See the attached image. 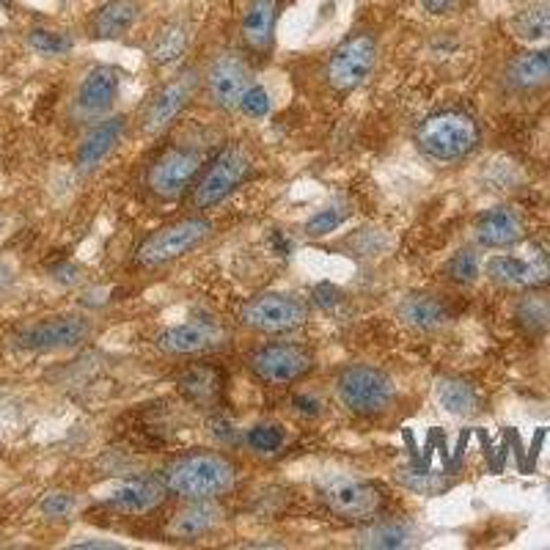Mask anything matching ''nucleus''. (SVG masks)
<instances>
[{"label":"nucleus","instance_id":"nucleus-1","mask_svg":"<svg viewBox=\"0 0 550 550\" xmlns=\"http://www.w3.org/2000/svg\"><path fill=\"white\" fill-rule=\"evenodd\" d=\"M157 476L179 501H218L237 487L240 468L223 451L193 449L174 457Z\"/></svg>","mask_w":550,"mask_h":550},{"label":"nucleus","instance_id":"nucleus-2","mask_svg":"<svg viewBox=\"0 0 550 550\" xmlns=\"http://www.w3.org/2000/svg\"><path fill=\"white\" fill-rule=\"evenodd\" d=\"M413 141L418 152L432 163L454 165L468 160L479 149L482 127L468 110L443 108L418 121Z\"/></svg>","mask_w":550,"mask_h":550},{"label":"nucleus","instance_id":"nucleus-3","mask_svg":"<svg viewBox=\"0 0 550 550\" xmlns=\"http://www.w3.org/2000/svg\"><path fill=\"white\" fill-rule=\"evenodd\" d=\"M333 394L355 418H383L394 410L396 385L391 374L372 363H347L333 377Z\"/></svg>","mask_w":550,"mask_h":550},{"label":"nucleus","instance_id":"nucleus-4","mask_svg":"<svg viewBox=\"0 0 550 550\" xmlns=\"http://www.w3.org/2000/svg\"><path fill=\"white\" fill-rule=\"evenodd\" d=\"M212 237V220L190 212L182 218L163 223L160 229L149 231L132 251V264L141 270H163L168 264L185 259L198 251Z\"/></svg>","mask_w":550,"mask_h":550},{"label":"nucleus","instance_id":"nucleus-5","mask_svg":"<svg viewBox=\"0 0 550 550\" xmlns=\"http://www.w3.org/2000/svg\"><path fill=\"white\" fill-rule=\"evenodd\" d=\"M253 171V157L242 143L223 146L212 160H209L201 174L187 193V209L204 215L209 209L220 207L226 198H231Z\"/></svg>","mask_w":550,"mask_h":550},{"label":"nucleus","instance_id":"nucleus-6","mask_svg":"<svg viewBox=\"0 0 550 550\" xmlns=\"http://www.w3.org/2000/svg\"><path fill=\"white\" fill-rule=\"evenodd\" d=\"M245 366L253 374V380L270 388H286V385L303 383L306 377L317 372V355L311 347L292 339H270L256 344L245 355Z\"/></svg>","mask_w":550,"mask_h":550},{"label":"nucleus","instance_id":"nucleus-7","mask_svg":"<svg viewBox=\"0 0 550 550\" xmlns=\"http://www.w3.org/2000/svg\"><path fill=\"white\" fill-rule=\"evenodd\" d=\"M319 504L328 509L330 515L339 517L344 523L352 526H366L385 512L388 495L372 479H361V476H328L319 484Z\"/></svg>","mask_w":550,"mask_h":550},{"label":"nucleus","instance_id":"nucleus-8","mask_svg":"<svg viewBox=\"0 0 550 550\" xmlns=\"http://www.w3.org/2000/svg\"><path fill=\"white\" fill-rule=\"evenodd\" d=\"M256 86L251 55L240 50H220L201 72V94L218 113H240L245 94Z\"/></svg>","mask_w":550,"mask_h":550},{"label":"nucleus","instance_id":"nucleus-9","mask_svg":"<svg viewBox=\"0 0 550 550\" xmlns=\"http://www.w3.org/2000/svg\"><path fill=\"white\" fill-rule=\"evenodd\" d=\"M377 58H380L377 39L369 31H355L330 50L322 66V80L330 88V94L347 97L372 77Z\"/></svg>","mask_w":550,"mask_h":550},{"label":"nucleus","instance_id":"nucleus-10","mask_svg":"<svg viewBox=\"0 0 550 550\" xmlns=\"http://www.w3.org/2000/svg\"><path fill=\"white\" fill-rule=\"evenodd\" d=\"M237 319L245 330L259 336H286L306 328L311 319V306L306 297L295 292H259L248 297L237 311Z\"/></svg>","mask_w":550,"mask_h":550},{"label":"nucleus","instance_id":"nucleus-11","mask_svg":"<svg viewBox=\"0 0 550 550\" xmlns=\"http://www.w3.org/2000/svg\"><path fill=\"white\" fill-rule=\"evenodd\" d=\"M198 91H201V72L196 66H187L154 88L138 113V130L143 138H160L171 130L179 116L190 108Z\"/></svg>","mask_w":550,"mask_h":550},{"label":"nucleus","instance_id":"nucleus-12","mask_svg":"<svg viewBox=\"0 0 550 550\" xmlns=\"http://www.w3.org/2000/svg\"><path fill=\"white\" fill-rule=\"evenodd\" d=\"M204 168V154L187 143H171L154 154L146 171L143 185L157 201H179L190 193V187Z\"/></svg>","mask_w":550,"mask_h":550},{"label":"nucleus","instance_id":"nucleus-13","mask_svg":"<svg viewBox=\"0 0 550 550\" xmlns=\"http://www.w3.org/2000/svg\"><path fill=\"white\" fill-rule=\"evenodd\" d=\"M231 333L215 319H187L179 325H168L154 336V347L168 358H201L226 350Z\"/></svg>","mask_w":550,"mask_h":550},{"label":"nucleus","instance_id":"nucleus-14","mask_svg":"<svg viewBox=\"0 0 550 550\" xmlns=\"http://www.w3.org/2000/svg\"><path fill=\"white\" fill-rule=\"evenodd\" d=\"M91 336V319L83 314H61L25 325L14 333V347L25 352H61L80 347Z\"/></svg>","mask_w":550,"mask_h":550},{"label":"nucleus","instance_id":"nucleus-15","mask_svg":"<svg viewBox=\"0 0 550 550\" xmlns=\"http://www.w3.org/2000/svg\"><path fill=\"white\" fill-rule=\"evenodd\" d=\"M121 69L110 64L88 66L72 97V110L80 121H97L102 116H110L121 94Z\"/></svg>","mask_w":550,"mask_h":550},{"label":"nucleus","instance_id":"nucleus-16","mask_svg":"<svg viewBox=\"0 0 550 550\" xmlns=\"http://www.w3.org/2000/svg\"><path fill=\"white\" fill-rule=\"evenodd\" d=\"M281 9H284V0H245L240 28H237L242 53H251V58H262V61L273 55Z\"/></svg>","mask_w":550,"mask_h":550},{"label":"nucleus","instance_id":"nucleus-17","mask_svg":"<svg viewBox=\"0 0 550 550\" xmlns=\"http://www.w3.org/2000/svg\"><path fill=\"white\" fill-rule=\"evenodd\" d=\"M484 273L493 284L504 289H537L550 281V256L542 248H537L531 256L495 253L484 264Z\"/></svg>","mask_w":550,"mask_h":550},{"label":"nucleus","instance_id":"nucleus-18","mask_svg":"<svg viewBox=\"0 0 550 550\" xmlns=\"http://www.w3.org/2000/svg\"><path fill=\"white\" fill-rule=\"evenodd\" d=\"M127 127H130V119L124 113H110V116L91 121L75 149L77 171L80 174H94L99 165L119 149L124 135H127Z\"/></svg>","mask_w":550,"mask_h":550},{"label":"nucleus","instance_id":"nucleus-19","mask_svg":"<svg viewBox=\"0 0 550 550\" xmlns=\"http://www.w3.org/2000/svg\"><path fill=\"white\" fill-rule=\"evenodd\" d=\"M396 314H399L405 328L421 333V336L440 333L454 322V311H451L449 303L443 297L432 295V292H407L399 300Z\"/></svg>","mask_w":550,"mask_h":550},{"label":"nucleus","instance_id":"nucleus-20","mask_svg":"<svg viewBox=\"0 0 550 550\" xmlns=\"http://www.w3.org/2000/svg\"><path fill=\"white\" fill-rule=\"evenodd\" d=\"M165 498H168V490L160 482V476H138V479L116 484L102 498V504L119 515H149L165 504Z\"/></svg>","mask_w":550,"mask_h":550},{"label":"nucleus","instance_id":"nucleus-21","mask_svg":"<svg viewBox=\"0 0 550 550\" xmlns=\"http://www.w3.org/2000/svg\"><path fill=\"white\" fill-rule=\"evenodd\" d=\"M523 237H526V226L520 212L512 207H490L473 220V240L484 251L515 248Z\"/></svg>","mask_w":550,"mask_h":550},{"label":"nucleus","instance_id":"nucleus-22","mask_svg":"<svg viewBox=\"0 0 550 550\" xmlns=\"http://www.w3.org/2000/svg\"><path fill=\"white\" fill-rule=\"evenodd\" d=\"M223 520H226L223 509L215 501H185V506H179L174 515L168 517L165 537L193 542V539L209 537Z\"/></svg>","mask_w":550,"mask_h":550},{"label":"nucleus","instance_id":"nucleus-23","mask_svg":"<svg viewBox=\"0 0 550 550\" xmlns=\"http://www.w3.org/2000/svg\"><path fill=\"white\" fill-rule=\"evenodd\" d=\"M143 14L141 0H108L88 17V36L97 42L121 39L138 25Z\"/></svg>","mask_w":550,"mask_h":550},{"label":"nucleus","instance_id":"nucleus-24","mask_svg":"<svg viewBox=\"0 0 550 550\" xmlns=\"http://www.w3.org/2000/svg\"><path fill=\"white\" fill-rule=\"evenodd\" d=\"M504 86L515 94H534L550 86V50H526L504 66Z\"/></svg>","mask_w":550,"mask_h":550},{"label":"nucleus","instance_id":"nucleus-25","mask_svg":"<svg viewBox=\"0 0 550 550\" xmlns=\"http://www.w3.org/2000/svg\"><path fill=\"white\" fill-rule=\"evenodd\" d=\"M174 385L187 402L198 407H212L223 394V372L212 363H187L185 369L176 374Z\"/></svg>","mask_w":550,"mask_h":550},{"label":"nucleus","instance_id":"nucleus-26","mask_svg":"<svg viewBox=\"0 0 550 550\" xmlns=\"http://www.w3.org/2000/svg\"><path fill=\"white\" fill-rule=\"evenodd\" d=\"M187 47H190V25L176 17V20H165L152 33V39L146 44V58L154 69H168L185 58Z\"/></svg>","mask_w":550,"mask_h":550},{"label":"nucleus","instance_id":"nucleus-27","mask_svg":"<svg viewBox=\"0 0 550 550\" xmlns=\"http://www.w3.org/2000/svg\"><path fill=\"white\" fill-rule=\"evenodd\" d=\"M416 528L407 520H372L355 534V545L366 550H402L416 545Z\"/></svg>","mask_w":550,"mask_h":550},{"label":"nucleus","instance_id":"nucleus-28","mask_svg":"<svg viewBox=\"0 0 550 550\" xmlns=\"http://www.w3.org/2000/svg\"><path fill=\"white\" fill-rule=\"evenodd\" d=\"M435 402L440 410L457 418H471L482 410V396L476 391V385L457 374H443L435 380Z\"/></svg>","mask_w":550,"mask_h":550},{"label":"nucleus","instance_id":"nucleus-29","mask_svg":"<svg viewBox=\"0 0 550 550\" xmlns=\"http://www.w3.org/2000/svg\"><path fill=\"white\" fill-rule=\"evenodd\" d=\"M396 482L405 487L407 493L421 495V498H438L454 487V473H435L432 468H418V465H402L396 471Z\"/></svg>","mask_w":550,"mask_h":550},{"label":"nucleus","instance_id":"nucleus-30","mask_svg":"<svg viewBox=\"0 0 550 550\" xmlns=\"http://www.w3.org/2000/svg\"><path fill=\"white\" fill-rule=\"evenodd\" d=\"M512 33L520 42L548 44L550 42V3H534L512 20Z\"/></svg>","mask_w":550,"mask_h":550},{"label":"nucleus","instance_id":"nucleus-31","mask_svg":"<svg viewBox=\"0 0 550 550\" xmlns=\"http://www.w3.org/2000/svg\"><path fill=\"white\" fill-rule=\"evenodd\" d=\"M25 44L31 47L36 55L44 58H58L75 50V36L66 31H55V28H33L25 36Z\"/></svg>","mask_w":550,"mask_h":550},{"label":"nucleus","instance_id":"nucleus-32","mask_svg":"<svg viewBox=\"0 0 550 550\" xmlns=\"http://www.w3.org/2000/svg\"><path fill=\"white\" fill-rule=\"evenodd\" d=\"M443 275L449 284L471 286L476 284V278L482 275V259L473 248H460L457 253H451L449 262L443 264Z\"/></svg>","mask_w":550,"mask_h":550},{"label":"nucleus","instance_id":"nucleus-33","mask_svg":"<svg viewBox=\"0 0 550 550\" xmlns=\"http://www.w3.org/2000/svg\"><path fill=\"white\" fill-rule=\"evenodd\" d=\"M350 218V209L347 207H325L314 212L311 218L303 223V234H306L308 240H322V237H328L333 231L339 229L344 220Z\"/></svg>","mask_w":550,"mask_h":550},{"label":"nucleus","instance_id":"nucleus-34","mask_svg":"<svg viewBox=\"0 0 550 550\" xmlns=\"http://www.w3.org/2000/svg\"><path fill=\"white\" fill-rule=\"evenodd\" d=\"M248 446H251L256 454H273L284 446L286 432L284 427H278V424H256V427L248 429Z\"/></svg>","mask_w":550,"mask_h":550},{"label":"nucleus","instance_id":"nucleus-35","mask_svg":"<svg viewBox=\"0 0 550 550\" xmlns=\"http://www.w3.org/2000/svg\"><path fill=\"white\" fill-rule=\"evenodd\" d=\"M80 506V498L75 493H66V490H55V493H47L39 501V512L47 520H66L72 517Z\"/></svg>","mask_w":550,"mask_h":550},{"label":"nucleus","instance_id":"nucleus-36","mask_svg":"<svg viewBox=\"0 0 550 550\" xmlns=\"http://www.w3.org/2000/svg\"><path fill=\"white\" fill-rule=\"evenodd\" d=\"M517 319H520V322H523V325L531 330L548 328L550 325V303L537 295L526 297V300L517 306Z\"/></svg>","mask_w":550,"mask_h":550},{"label":"nucleus","instance_id":"nucleus-37","mask_svg":"<svg viewBox=\"0 0 550 550\" xmlns=\"http://www.w3.org/2000/svg\"><path fill=\"white\" fill-rule=\"evenodd\" d=\"M267 110H270V94L256 83V86L245 94V99H242L240 113L251 116V119H262V116H267Z\"/></svg>","mask_w":550,"mask_h":550},{"label":"nucleus","instance_id":"nucleus-38","mask_svg":"<svg viewBox=\"0 0 550 550\" xmlns=\"http://www.w3.org/2000/svg\"><path fill=\"white\" fill-rule=\"evenodd\" d=\"M473 438V429H462L460 438H457V446L451 451V462H449V473L460 471L462 460H465V454H468V443Z\"/></svg>","mask_w":550,"mask_h":550},{"label":"nucleus","instance_id":"nucleus-39","mask_svg":"<svg viewBox=\"0 0 550 550\" xmlns=\"http://www.w3.org/2000/svg\"><path fill=\"white\" fill-rule=\"evenodd\" d=\"M418 3L429 17H446V14H454V9L460 6L462 0H418Z\"/></svg>","mask_w":550,"mask_h":550},{"label":"nucleus","instance_id":"nucleus-40","mask_svg":"<svg viewBox=\"0 0 550 550\" xmlns=\"http://www.w3.org/2000/svg\"><path fill=\"white\" fill-rule=\"evenodd\" d=\"M69 548H75V550H121L124 545H121V542H116V539L91 537V539H77V542H72Z\"/></svg>","mask_w":550,"mask_h":550},{"label":"nucleus","instance_id":"nucleus-41","mask_svg":"<svg viewBox=\"0 0 550 550\" xmlns=\"http://www.w3.org/2000/svg\"><path fill=\"white\" fill-rule=\"evenodd\" d=\"M545 438H548V429H537L534 438H531V446H528L526 454V473H531L537 468L539 454H542V446H545Z\"/></svg>","mask_w":550,"mask_h":550},{"label":"nucleus","instance_id":"nucleus-42","mask_svg":"<svg viewBox=\"0 0 550 550\" xmlns=\"http://www.w3.org/2000/svg\"><path fill=\"white\" fill-rule=\"evenodd\" d=\"M473 435L479 438V446H482L484 462H487L490 468H495V460H498V449H495V443L490 440V435H487L484 429H473Z\"/></svg>","mask_w":550,"mask_h":550},{"label":"nucleus","instance_id":"nucleus-43","mask_svg":"<svg viewBox=\"0 0 550 550\" xmlns=\"http://www.w3.org/2000/svg\"><path fill=\"white\" fill-rule=\"evenodd\" d=\"M509 446H512V429L506 432L504 440H501V446H498V460H495L493 473H501L506 465V457H509Z\"/></svg>","mask_w":550,"mask_h":550},{"label":"nucleus","instance_id":"nucleus-44","mask_svg":"<svg viewBox=\"0 0 550 550\" xmlns=\"http://www.w3.org/2000/svg\"><path fill=\"white\" fill-rule=\"evenodd\" d=\"M512 449H515L517 468L526 473V451H523V443H520V438H517V432H512Z\"/></svg>","mask_w":550,"mask_h":550}]
</instances>
